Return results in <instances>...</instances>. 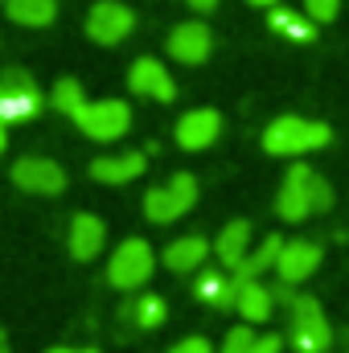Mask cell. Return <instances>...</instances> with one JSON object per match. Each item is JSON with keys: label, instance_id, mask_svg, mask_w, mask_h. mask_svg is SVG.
<instances>
[{"label": "cell", "instance_id": "5bb4252c", "mask_svg": "<svg viewBox=\"0 0 349 353\" xmlns=\"http://www.w3.org/2000/svg\"><path fill=\"white\" fill-rule=\"evenodd\" d=\"M70 255L79 259V263H90L99 251H103V243H107V226H103V218H94V214H74L70 218Z\"/></svg>", "mask_w": 349, "mask_h": 353}, {"label": "cell", "instance_id": "2e32d148", "mask_svg": "<svg viewBox=\"0 0 349 353\" xmlns=\"http://www.w3.org/2000/svg\"><path fill=\"white\" fill-rule=\"evenodd\" d=\"M251 247V222L247 218H235L222 234H218V243H214V255H218V263L230 267V271H239V263L251 255L247 251Z\"/></svg>", "mask_w": 349, "mask_h": 353}, {"label": "cell", "instance_id": "9a60e30c", "mask_svg": "<svg viewBox=\"0 0 349 353\" xmlns=\"http://www.w3.org/2000/svg\"><path fill=\"white\" fill-rule=\"evenodd\" d=\"M148 169V157L144 152H115V157H99L90 161V176L103 181V185H128Z\"/></svg>", "mask_w": 349, "mask_h": 353}, {"label": "cell", "instance_id": "30bf717a", "mask_svg": "<svg viewBox=\"0 0 349 353\" xmlns=\"http://www.w3.org/2000/svg\"><path fill=\"white\" fill-rule=\"evenodd\" d=\"M177 144L185 148V152H201V148H210L218 136H222V115L214 111V107H197V111H185L181 119H177Z\"/></svg>", "mask_w": 349, "mask_h": 353}, {"label": "cell", "instance_id": "836d02e7", "mask_svg": "<svg viewBox=\"0 0 349 353\" xmlns=\"http://www.w3.org/2000/svg\"><path fill=\"white\" fill-rule=\"evenodd\" d=\"M0 353H8V341H4V329H0Z\"/></svg>", "mask_w": 349, "mask_h": 353}, {"label": "cell", "instance_id": "4fadbf2b", "mask_svg": "<svg viewBox=\"0 0 349 353\" xmlns=\"http://www.w3.org/2000/svg\"><path fill=\"white\" fill-rule=\"evenodd\" d=\"M321 247L317 243H308V239H292V243H283V251H279V263H275V275H279V283H300V279H308L317 267H321Z\"/></svg>", "mask_w": 349, "mask_h": 353}, {"label": "cell", "instance_id": "cb8c5ba5", "mask_svg": "<svg viewBox=\"0 0 349 353\" xmlns=\"http://www.w3.org/2000/svg\"><path fill=\"white\" fill-rule=\"evenodd\" d=\"M50 103H54L62 115H70V119H74V115L87 107V90H83V83H79V79H58V83H54V90H50Z\"/></svg>", "mask_w": 349, "mask_h": 353}, {"label": "cell", "instance_id": "1f68e13d", "mask_svg": "<svg viewBox=\"0 0 349 353\" xmlns=\"http://www.w3.org/2000/svg\"><path fill=\"white\" fill-rule=\"evenodd\" d=\"M46 353H94V350H74V345H58V350H46Z\"/></svg>", "mask_w": 349, "mask_h": 353}, {"label": "cell", "instance_id": "6da1fadb", "mask_svg": "<svg viewBox=\"0 0 349 353\" xmlns=\"http://www.w3.org/2000/svg\"><path fill=\"white\" fill-rule=\"evenodd\" d=\"M333 140V128L321 119H300V115H279L263 132V148L271 157H304L312 148H325Z\"/></svg>", "mask_w": 349, "mask_h": 353}, {"label": "cell", "instance_id": "603a6c76", "mask_svg": "<svg viewBox=\"0 0 349 353\" xmlns=\"http://www.w3.org/2000/svg\"><path fill=\"white\" fill-rule=\"evenodd\" d=\"M123 316H128L136 329H161V325H165V316H169V308H165V300H161V296H140L136 304H128V308H123Z\"/></svg>", "mask_w": 349, "mask_h": 353}, {"label": "cell", "instance_id": "ba28073f", "mask_svg": "<svg viewBox=\"0 0 349 353\" xmlns=\"http://www.w3.org/2000/svg\"><path fill=\"white\" fill-rule=\"evenodd\" d=\"M12 181L17 189L25 193H37V197H58L66 189V169L50 157H25L12 165Z\"/></svg>", "mask_w": 349, "mask_h": 353}, {"label": "cell", "instance_id": "44dd1931", "mask_svg": "<svg viewBox=\"0 0 349 353\" xmlns=\"http://www.w3.org/2000/svg\"><path fill=\"white\" fill-rule=\"evenodd\" d=\"M279 251H283V239L279 234H267L259 247L239 263V271H235V279H259L263 271H271V267L279 263Z\"/></svg>", "mask_w": 349, "mask_h": 353}, {"label": "cell", "instance_id": "3957f363", "mask_svg": "<svg viewBox=\"0 0 349 353\" xmlns=\"http://www.w3.org/2000/svg\"><path fill=\"white\" fill-rule=\"evenodd\" d=\"M193 201H197V176L177 173V176H169L165 185H157V189L144 193V214H148V222L169 226V222H177L181 214L193 210Z\"/></svg>", "mask_w": 349, "mask_h": 353}, {"label": "cell", "instance_id": "ac0fdd59", "mask_svg": "<svg viewBox=\"0 0 349 353\" xmlns=\"http://www.w3.org/2000/svg\"><path fill=\"white\" fill-rule=\"evenodd\" d=\"M235 283H239L235 308L243 312V325H263V321L271 316V304H275L271 288H263L259 279H235Z\"/></svg>", "mask_w": 349, "mask_h": 353}, {"label": "cell", "instance_id": "f546056e", "mask_svg": "<svg viewBox=\"0 0 349 353\" xmlns=\"http://www.w3.org/2000/svg\"><path fill=\"white\" fill-rule=\"evenodd\" d=\"M185 4H189V8H197V12H210L218 0H185Z\"/></svg>", "mask_w": 349, "mask_h": 353}, {"label": "cell", "instance_id": "9c48e42d", "mask_svg": "<svg viewBox=\"0 0 349 353\" xmlns=\"http://www.w3.org/2000/svg\"><path fill=\"white\" fill-rule=\"evenodd\" d=\"M308 176H312L308 165H292V169H288L283 185H279V193H275V214H279L283 222H304V218L312 214Z\"/></svg>", "mask_w": 349, "mask_h": 353}, {"label": "cell", "instance_id": "4316f807", "mask_svg": "<svg viewBox=\"0 0 349 353\" xmlns=\"http://www.w3.org/2000/svg\"><path fill=\"white\" fill-rule=\"evenodd\" d=\"M251 345H255V333H251V325H239V329H230V333H226L222 353H251Z\"/></svg>", "mask_w": 349, "mask_h": 353}, {"label": "cell", "instance_id": "83f0119b", "mask_svg": "<svg viewBox=\"0 0 349 353\" xmlns=\"http://www.w3.org/2000/svg\"><path fill=\"white\" fill-rule=\"evenodd\" d=\"M169 353H214V350H210V341H206V337H185V341H177Z\"/></svg>", "mask_w": 349, "mask_h": 353}, {"label": "cell", "instance_id": "5b68a950", "mask_svg": "<svg viewBox=\"0 0 349 353\" xmlns=\"http://www.w3.org/2000/svg\"><path fill=\"white\" fill-rule=\"evenodd\" d=\"M74 123L83 128V136L107 144V140H119V136L132 128V107L119 103V99H99V103H87V107L74 115Z\"/></svg>", "mask_w": 349, "mask_h": 353}, {"label": "cell", "instance_id": "ffe728a7", "mask_svg": "<svg viewBox=\"0 0 349 353\" xmlns=\"http://www.w3.org/2000/svg\"><path fill=\"white\" fill-rule=\"evenodd\" d=\"M4 12L25 29H46L58 17V0H4Z\"/></svg>", "mask_w": 349, "mask_h": 353}, {"label": "cell", "instance_id": "4dcf8cb0", "mask_svg": "<svg viewBox=\"0 0 349 353\" xmlns=\"http://www.w3.org/2000/svg\"><path fill=\"white\" fill-rule=\"evenodd\" d=\"M4 148H8V123L0 119V152H4Z\"/></svg>", "mask_w": 349, "mask_h": 353}, {"label": "cell", "instance_id": "7402d4cb", "mask_svg": "<svg viewBox=\"0 0 349 353\" xmlns=\"http://www.w3.org/2000/svg\"><path fill=\"white\" fill-rule=\"evenodd\" d=\"M267 25H271L279 37H292V41H312V37H317V29H312L317 21H312V17H304V12H292V8H283V4H279V8H271Z\"/></svg>", "mask_w": 349, "mask_h": 353}, {"label": "cell", "instance_id": "d6986e66", "mask_svg": "<svg viewBox=\"0 0 349 353\" xmlns=\"http://www.w3.org/2000/svg\"><path fill=\"white\" fill-rule=\"evenodd\" d=\"M197 300L210 304V308H235V300H239L235 275H226V271H206V275L197 279Z\"/></svg>", "mask_w": 349, "mask_h": 353}, {"label": "cell", "instance_id": "7c38bea8", "mask_svg": "<svg viewBox=\"0 0 349 353\" xmlns=\"http://www.w3.org/2000/svg\"><path fill=\"white\" fill-rule=\"evenodd\" d=\"M128 87H132V94H144V99H157V103H173L177 94L173 74L157 58H136L132 70H128Z\"/></svg>", "mask_w": 349, "mask_h": 353}, {"label": "cell", "instance_id": "8fae6325", "mask_svg": "<svg viewBox=\"0 0 349 353\" xmlns=\"http://www.w3.org/2000/svg\"><path fill=\"white\" fill-rule=\"evenodd\" d=\"M214 50V33L201 25V21H181L173 33H169V58L181 66H201Z\"/></svg>", "mask_w": 349, "mask_h": 353}, {"label": "cell", "instance_id": "484cf974", "mask_svg": "<svg viewBox=\"0 0 349 353\" xmlns=\"http://www.w3.org/2000/svg\"><path fill=\"white\" fill-rule=\"evenodd\" d=\"M304 12H308L317 25H329V21H337L341 0H304Z\"/></svg>", "mask_w": 349, "mask_h": 353}, {"label": "cell", "instance_id": "d6a6232c", "mask_svg": "<svg viewBox=\"0 0 349 353\" xmlns=\"http://www.w3.org/2000/svg\"><path fill=\"white\" fill-rule=\"evenodd\" d=\"M247 4H259V8H279V0H247Z\"/></svg>", "mask_w": 349, "mask_h": 353}, {"label": "cell", "instance_id": "f1b7e54d", "mask_svg": "<svg viewBox=\"0 0 349 353\" xmlns=\"http://www.w3.org/2000/svg\"><path fill=\"white\" fill-rule=\"evenodd\" d=\"M251 353H279V337H255Z\"/></svg>", "mask_w": 349, "mask_h": 353}, {"label": "cell", "instance_id": "8992f818", "mask_svg": "<svg viewBox=\"0 0 349 353\" xmlns=\"http://www.w3.org/2000/svg\"><path fill=\"white\" fill-rule=\"evenodd\" d=\"M132 29H136V12L119 0H99L87 12V37L99 46H119L132 37Z\"/></svg>", "mask_w": 349, "mask_h": 353}, {"label": "cell", "instance_id": "277c9868", "mask_svg": "<svg viewBox=\"0 0 349 353\" xmlns=\"http://www.w3.org/2000/svg\"><path fill=\"white\" fill-rule=\"evenodd\" d=\"M152 267H157L152 247H148L144 239H128V243L115 247V255H111V263H107V279H111V288H119V292H136V288L148 283Z\"/></svg>", "mask_w": 349, "mask_h": 353}, {"label": "cell", "instance_id": "52a82bcc", "mask_svg": "<svg viewBox=\"0 0 349 353\" xmlns=\"http://www.w3.org/2000/svg\"><path fill=\"white\" fill-rule=\"evenodd\" d=\"M41 107V90L25 70H4L0 74V119L4 123H21L29 115H37Z\"/></svg>", "mask_w": 349, "mask_h": 353}, {"label": "cell", "instance_id": "d4e9b609", "mask_svg": "<svg viewBox=\"0 0 349 353\" xmlns=\"http://www.w3.org/2000/svg\"><path fill=\"white\" fill-rule=\"evenodd\" d=\"M308 197H312V214H325V210L333 205V189H329V181L321 173L308 176Z\"/></svg>", "mask_w": 349, "mask_h": 353}, {"label": "cell", "instance_id": "e0dca14e", "mask_svg": "<svg viewBox=\"0 0 349 353\" xmlns=\"http://www.w3.org/2000/svg\"><path fill=\"white\" fill-rule=\"evenodd\" d=\"M210 259V243L201 234H185V239H173L165 247V267L173 275H185V271H197V267Z\"/></svg>", "mask_w": 349, "mask_h": 353}, {"label": "cell", "instance_id": "7a4b0ae2", "mask_svg": "<svg viewBox=\"0 0 349 353\" xmlns=\"http://www.w3.org/2000/svg\"><path fill=\"white\" fill-rule=\"evenodd\" d=\"M288 308H292V312H288V337H292V345L300 353H325L329 350L333 329H329L321 304H317L312 296H296Z\"/></svg>", "mask_w": 349, "mask_h": 353}]
</instances>
